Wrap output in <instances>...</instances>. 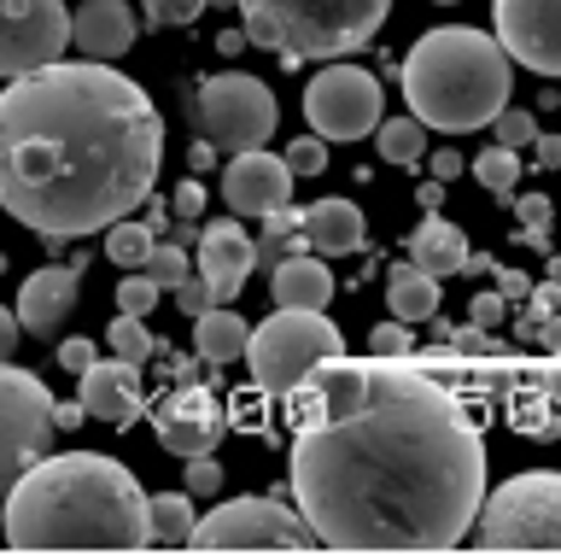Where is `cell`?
Returning <instances> with one entry per match:
<instances>
[{"label":"cell","instance_id":"20","mask_svg":"<svg viewBox=\"0 0 561 556\" xmlns=\"http://www.w3.org/2000/svg\"><path fill=\"white\" fill-rule=\"evenodd\" d=\"M298 223H305V247L310 252H322V258H345V252H357L363 247V212L351 200H316L298 212Z\"/></svg>","mask_w":561,"mask_h":556},{"label":"cell","instance_id":"17","mask_svg":"<svg viewBox=\"0 0 561 556\" xmlns=\"http://www.w3.org/2000/svg\"><path fill=\"white\" fill-rule=\"evenodd\" d=\"M252 270H257V240L240 229V217H222V223H210V229H199V275L217 287L222 305L245 287Z\"/></svg>","mask_w":561,"mask_h":556},{"label":"cell","instance_id":"35","mask_svg":"<svg viewBox=\"0 0 561 556\" xmlns=\"http://www.w3.org/2000/svg\"><path fill=\"white\" fill-rule=\"evenodd\" d=\"M520 223H526V247H538V252H550V200L543 194H526L520 200Z\"/></svg>","mask_w":561,"mask_h":556},{"label":"cell","instance_id":"29","mask_svg":"<svg viewBox=\"0 0 561 556\" xmlns=\"http://www.w3.org/2000/svg\"><path fill=\"white\" fill-rule=\"evenodd\" d=\"M140 270H147L158 287H170V293H175V287H182L187 275H193V264H187V247H182V240H158V247L147 252V264H140Z\"/></svg>","mask_w":561,"mask_h":556},{"label":"cell","instance_id":"36","mask_svg":"<svg viewBox=\"0 0 561 556\" xmlns=\"http://www.w3.org/2000/svg\"><path fill=\"white\" fill-rule=\"evenodd\" d=\"M368 352H375V358H410L415 340H410V328L392 317V322H375V328H368Z\"/></svg>","mask_w":561,"mask_h":556},{"label":"cell","instance_id":"26","mask_svg":"<svg viewBox=\"0 0 561 556\" xmlns=\"http://www.w3.org/2000/svg\"><path fill=\"white\" fill-rule=\"evenodd\" d=\"M199 515H193V492H158L152 498V545H187Z\"/></svg>","mask_w":561,"mask_h":556},{"label":"cell","instance_id":"30","mask_svg":"<svg viewBox=\"0 0 561 556\" xmlns=\"http://www.w3.org/2000/svg\"><path fill=\"white\" fill-rule=\"evenodd\" d=\"M105 334H112V352H117V358H129V363H147V352H152L147 317H123V310H117V322L105 328Z\"/></svg>","mask_w":561,"mask_h":556},{"label":"cell","instance_id":"8","mask_svg":"<svg viewBox=\"0 0 561 556\" xmlns=\"http://www.w3.org/2000/svg\"><path fill=\"white\" fill-rule=\"evenodd\" d=\"M340 352H345V340L322 310H280L275 305V317L252 328L245 363H252V381L263 393H287L316 370V363H328Z\"/></svg>","mask_w":561,"mask_h":556},{"label":"cell","instance_id":"40","mask_svg":"<svg viewBox=\"0 0 561 556\" xmlns=\"http://www.w3.org/2000/svg\"><path fill=\"white\" fill-rule=\"evenodd\" d=\"M59 363H65L70 375H88V370L100 363V352H94V340H65V345H59Z\"/></svg>","mask_w":561,"mask_h":556},{"label":"cell","instance_id":"19","mask_svg":"<svg viewBox=\"0 0 561 556\" xmlns=\"http://www.w3.org/2000/svg\"><path fill=\"white\" fill-rule=\"evenodd\" d=\"M135 36H140V19L123 0H82V12L70 19V47L88 59H100V65L123 59L135 47Z\"/></svg>","mask_w":561,"mask_h":556},{"label":"cell","instance_id":"45","mask_svg":"<svg viewBox=\"0 0 561 556\" xmlns=\"http://www.w3.org/2000/svg\"><path fill=\"white\" fill-rule=\"evenodd\" d=\"M497 293H503V299H526V293H533V282H526L520 270H497Z\"/></svg>","mask_w":561,"mask_h":556},{"label":"cell","instance_id":"13","mask_svg":"<svg viewBox=\"0 0 561 556\" xmlns=\"http://www.w3.org/2000/svg\"><path fill=\"white\" fill-rule=\"evenodd\" d=\"M497 42L538 77H561V0H491Z\"/></svg>","mask_w":561,"mask_h":556},{"label":"cell","instance_id":"16","mask_svg":"<svg viewBox=\"0 0 561 556\" xmlns=\"http://www.w3.org/2000/svg\"><path fill=\"white\" fill-rule=\"evenodd\" d=\"M77 381H82L77 398L105 428H129L140 416V405H147V393H140V363H129V358H100L94 370L77 375Z\"/></svg>","mask_w":561,"mask_h":556},{"label":"cell","instance_id":"15","mask_svg":"<svg viewBox=\"0 0 561 556\" xmlns=\"http://www.w3.org/2000/svg\"><path fill=\"white\" fill-rule=\"evenodd\" d=\"M152 428H158V445H164L170 457H182V463L210 457L217 440H222V405L205 387H175L164 405H158Z\"/></svg>","mask_w":561,"mask_h":556},{"label":"cell","instance_id":"47","mask_svg":"<svg viewBox=\"0 0 561 556\" xmlns=\"http://www.w3.org/2000/svg\"><path fill=\"white\" fill-rule=\"evenodd\" d=\"M88 422V405L77 398V405H59V428H82Z\"/></svg>","mask_w":561,"mask_h":556},{"label":"cell","instance_id":"46","mask_svg":"<svg viewBox=\"0 0 561 556\" xmlns=\"http://www.w3.org/2000/svg\"><path fill=\"white\" fill-rule=\"evenodd\" d=\"M438 200H445V182H438V177L415 188V205H421V212H438Z\"/></svg>","mask_w":561,"mask_h":556},{"label":"cell","instance_id":"5","mask_svg":"<svg viewBox=\"0 0 561 556\" xmlns=\"http://www.w3.org/2000/svg\"><path fill=\"white\" fill-rule=\"evenodd\" d=\"M245 42L280 59H345L380 36L392 0H234Z\"/></svg>","mask_w":561,"mask_h":556},{"label":"cell","instance_id":"6","mask_svg":"<svg viewBox=\"0 0 561 556\" xmlns=\"http://www.w3.org/2000/svg\"><path fill=\"white\" fill-rule=\"evenodd\" d=\"M480 551H561V475L556 468H526L503 480L480 503L473 521Z\"/></svg>","mask_w":561,"mask_h":556},{"label":"cell","instance_id":"9","mask_svg":"<svg viewBox=\"0 0 561 556\" xmlns=\"http://www.w3.org/2000/svg\"><path fill=\"white\" fill-rule=\"evenodd\" d=\"M322 538L305 521V510H287L280 498H222L210 515H199L187 551H316Z\"/></svg>","mask_w":561,"mask_h":556},{"label":"cell","instance_id":"44","mask_svg":"<svg viewBox=\"0 0 561 556\" xmlns=\"http://www.w3.org/2000/svg\"><path fill=\"white\" fill-rule=\"evenodd\" d=\"M433 177H438V182L462 177V152H456V147H438V152H433Z\"/></svg>","mask_w":561,"mask_h":556},{"label":"cell","instance_id":"48","mask_svg":"<svg viewBox=\"0 0 561 556\" xmlns=\"http://www.w3.org/2000/svg\"><path fill=\"white\" fill-rule=\"evenodd\" d=\"M217 47H222V54H240V47H245V30H228V36H222Z\"/></svg>","mask_w":561,"mask_h":556},{"label":"cell","instance_id":"27","mask_svg":"<svg viewBox=\"0 0 561 556\" xmlns=\"http://www.w3.org/2000/svg\"><path fill=\"white\" fill-rule=\"evenodd\" d=\"M158 247V229L152 223H135V217H117L112 229H105V258H112L117 270H140L147 264V252Z\"/></svg>","mask_w":561,"mask_h":556},{"label":"cell","instance_id":"18","mask_svg":"<svg viewBox=\"0 0 561 556\" xmlns=\"http://www.w3.org/2000/svg\"><path fill=\"white\" fill-rule=\"evenodd\" d=\"M70 310H77V264H47L18 287V322H24V334L53 340L70 322Z\"/></svg>","mask_w":561,"mask_h":556},{"label":"cell","instance_id":"34","mask_svg":"<svg viewBox=\"0 0 561 556\" xmlns=\"http://www.w3.org/2000/svg\"><path fill=\"white\" fill-rule=\"evenodd\" d=\"M287 170L293 177H322L328 170V141L322 135H298V141H287Z\"/></svg>","mask_w":561,"mask_h":556},{"label":"cell","instance_id":"4","mask_svg":"<svg viewBox=\"0 0 561 556\" xmlns=\"http://www.w3.org/2000/svg\"><path fill=\"white\" fill-rule=\"evenodd\" d=\"M403 100L427 129L468 135L497 124L508 106V54L497 36L468 24L427 30L403 59Z\"/></svg>","mask_w":561,"mask_h":556},{"label":"cell","instance_id":"31","mask_svg":"<svg viewBox=\"0 0 561 556\" xmlns=\"http://www.w3.org/2000/svg\"><path fill=\"white\" fill-rule=\"evenodd\" d=\"M158 305V282L147 270H129V282H117V310L123 317H152Z\"/></svg>","mask_w":561,"mask_h":556},{"label":"cell","instance_id":"25","mask_svg":"<svg viewBox=\"0 0 561 556\" xmlns=\"http://www.w3.org/2000/svg\"><path fill=\"white\" fill-rule=\"evenodd\" d=\"M380 159L386 164H421L427 159V124L410 112V117H380Z\"/></svg>","mask_w":561,"mask_h":556},{"label":"cell","instance_id":"37","mask_svg":"<svg viewBox=\"0 0 561 556\" xmlns=\"http://www.w3.org/2000/svg\"><path fill=\"white\" fill-rule=\"evenodd\" d=\"M187 492L193 498H217L222 492V468H217V457H187Z\"/></svg>","mask_w":561,"mask_h":556},{"label":"cell","instance_id":"3","mask_svg":"<svg viewBox=\"0 0 561 556\" xmlns=\"http://www.w3.org/2000/svg\"><path fill=\"white\" fill-rule=\"evenodd\" d=\"M12 551H147L152 498L117 457L100 451H59L42 457L12 486L0 510Z\"/></svg>","mask_w":561,"mask_h":556},{"label":"cell","instance_id":"10","mask_svg":"<svg viewBox=\"0 0 561 556\" xmlns=\"http://www.w3.org/2000/svg\"><path fill=\"white\" fill-rule=\"evenodd\" d=\"M193 124L217 152H252L275 135V94L245 71H222L193 94Z\"/></svg>","mask_w":561,"mask_h":556},{"label":"cell","instance_id":"32","mask_svg":"<svg viewBox=\"0 0 561 556\" xmlns=\"http://www.w3.org/2000/svg\"><path fill=\"white\" fill-rule=\"evenodd\" d=\"M491 129H497V147H515V152L538 141V117L526 112V106H503V112H497V124H491Z\"/></svg>","mask_w":561,"mask_h":556},{"label":"cell","instance_id":"22","mask_svg":"<svg viewBox=\"0 0 561 556\" xmlns=\"http://www.w3.org/2000/svg\"><path fill=\"white\" fill-rule=\"evenodd\" d=\"M468 235L456 229V223H445L438 212H421V229L410 235V264H421L427 275H438V282H445V275H462L468 270Z\"/></svg>","mask_w":561,"mask_h":556},{"label":"cell","instance_id":"7","mask_svg":"<svg viewBox=\"0 0 561 556\" xmlns=\"http://www.w3.org/2000/svg\"><path fill=\"white\" fill-rule=\"evenodd\" d=\"M53 428H59V405H53L47 381L0 358V510H7L12 486L47 457Z\"/></svg>","mask_w":561,"mask_h":556},{"label":"cell","instance_id":"28","mask_svg":"<svg viewBox=\"0 0 561 556\" xmlns=\"http://www.w3.org/2000/svg\"><path fill=\"white\" fill-rule=\"evenodd\" d=\"M473 177H480L491 194L508 200V194L520 188V152H515V147H485L480 159H473Z\"/></svg>","mask_w":561,"mask_h":556},{"label":"cell","instance_id":"2","mask_svg":"<svg viewBox=\"0 0 561 556\" xmlns=\"http://www.w3.org/2000/svg\"><path fill=\"white\" fill-rule=\"evenodd\" d=\"M164 117L100 59L12 77L0 94V212L42 240H82L147 205Z\"/></svg>","mask_w":561,"mask_h":556},{"label":"cell","instance_id":"1","mask_svg":"<svg viewBox=\"0 0 561 556\" xmlns=\"http://www.w3.org/2000/svg\"><path fill=\"white\" fill-rule=\"evenodd\" d=\"M293 503L322 551H456L485 503V440L410 358H328L287 387Z\"/></svg>","mask_w":561,"mask_h":556},{"label":"cell","instance_id":"39","mask_svg":"<svg viewBox=\"0 0 561 556\" xmlns=\"http://www.w3.org/2000/svg\"><path fill=\"white\" fill-rule=\"evenodd\" d=\"M503 305H508L503 293H473L468 322H473V328H497V322H503Z\"/></svg>","mask_w":561,"mask_h":556},{"label":"cell","instance_id":"14","mask_svg":"<svg viewBox=\"0 0 561 556\" xmlns=\"http://www.w3.org/2000/svg\"><path fill=\"white\" fill-rule=\"evenodd\" d=\"M222 200L234 217H275L293 205V170L280 152H234V159L222 164Z\"/></svg>","mask_w":561,"mask_h":556},{"label":"cell","instance_id":"38","mask_svg":"<svg viewBox=\"0 0 561 556\" xmlns=\"http://www.w3.org/2000/svg\"><path fill=\"white\" fill-rule=\"evenodd\" d=\"M175 305H182L187 317H205V310H210V305H222V299H217V287H210L205 275H187V282L175 287Z\"/></svg>","mask_w":561,"mask_h":556},{"label":"cell","instance_id":"41","mask_svg":"<svg viewBox=\"0 0 561 556\" xmlns=\"http://www.w3.org/2000/svg\"><path fill=\"white\" fill-rule=\"evenodd\" d=\"M199 212H205V188H199V182L187 177L182 188H175V217H182V223H193Z\"/></svg>","mask_w":561,"mask_h":556},{"label":"cell","instance_id":"42","mask_svg":"<svg viewBox=\"0 0 561 556\" xmlns=\"http://www.w3.org/2000/svg\"><path fill=\"white\" fill-rule=\"evenodd\" d=\"M18 340H24V322H18V310L0 305V358H12V352H18Z\"/></svg>","mask_w":561,"mask_h":556},{"label":"cell","instance_id":"49","mask_svg":"<svg viewBox=\"0 0 561 556\" xmlns=\"http://www.w3.org/2000/svg\"><path fill=\"white\" fill-rule=\"evenodd\" d=\"M433 7H456V0H433Z\"/></svg>","mask_w":561,"mask_h":556},{"label":"cell","instance_id":"23","mask_svg":"<svg viewBox=\"0 0 561 556\" xmlns=\"http://www.w3.org/2000/svg\"><path fill=\"white\" fill-rule=\"evenodd\" d=\"M193 345H199L205 363H234V358H245V345H252V322L228 305H210L205 317H193Z\"/></svg>","mask_w":561,"mask_h":556},{"label":"cell","instance_id":"50","mask_svg":"<svg viewBox=\"0 0 561 556\" xmlns=\"http://www.w3.org/2000/svg\"><path fill=\"white\" fill-rule=\"evenodd\" d=\"M556 393H561V375H556Z\"/></svg>","mask_w":561,"mask_h":556},{"label":"cell","instance_id":"12","mask_svg":"<svg viewBox=\"0 0 561 556\" xmlns=\"http://www.w3.org/2000/svg\"><path fill=\"white\" fill-rule=\"evenodd\" d=\"M70 47V12L59 0H0V77H30L59 65Z\"/></svg>","mask_w":561,"mask_h":556},{"label":"cell","instance_id":"11","mask_svg":"<svg viewBox=\"0 0 561 556\" xmlns=\"http://www.w3.org/2000/svg\"><path fill=\"white\" fill-rule=\"evenodd\" d=\"M380 77L363 65H328L305 89V117L322 141H363L380 129Z\"/></svg>","mask_w":561,"mask_h":556},{"label":"cell","instance_id":"43","mask_svg":"<svg viewBox=\"0 0 561 556\" xmlns=\"http://www.w3.org/2000/svg\"><path fill=\"white\" fill-rule=\"evenodd\" d=\"M533 159H538V170H561V135H538Z\"/></svg>","mask_w":561,"mask_h":556},{"label":"cell","instance_id":"33","mask_svg":"<svg viewBox=\"0 0 561 556\" xmlns=\"http://www.w3.org/2000/svg\"><path fill=\"white\" fill-rule=\"evenodd\" d=\"M140 7H147V24L152 30H182V24L199 19L210 0H140Z\"/></svg>","mask_w":561,"mask_h":556},{"label":"cell","instance_id":"21","mask_svg":"<svg viewBox=\"0 0 561 556\" xmlns=\"http://www.w3.org/2000/svg\"><path fill=\"white\" fill-rule=\"evenodd\" d=\"M270 293H275L280 310H328L333 275H328V264H322V252H316V258H275Z\"/></svg>","mask_w":561,"mask_h":556},{"label":"cell","instance_id":"24","mask_svg":"<svg viewBox=\"0 0 561 556\" xmlns=\"http://www.w3.org/2000/svg\"><path fill=\"white\" fill-rule=\"evenodd\" d=\"M386 305L398 322H427L438 310V275H427L421 264H398L386 275Z\"/></svg>","mask_w":561,"mask_h":556}]
</instances>
